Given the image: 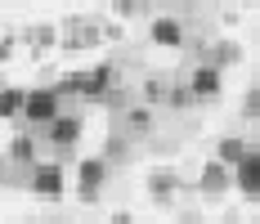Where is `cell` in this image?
Returning a JSON list of instances; mask_svg holds the SVG:
<instances>
[{"instance_id": "9", "label": "cell", "mask_w": 260, "mask_h": 224, "mask_svg": "<svg viewBox=\"0 0 260 224\" xmlns=\"http://www.w3.org/2000/svg\"><path fill=\"white\" fill-rule=\"evenodd\" d=\"M77 31H58V50L77 54V50H94V45H104V27L99 23H72Z\"/></svg>"}, {"instance_id": "8", "label": "cell", "mask_w": 260, "mask_h": 224, "mask_svg": "<svg viewBox=\"0 0 260 224\" xmlns=\"http://www.w3.org/2000/svg\"><path fill=\"white\" fill-rule=\"evenodd\" d=\"M234 188H238L247 202H260V148L247 152V157L234 166Z\"/></svg>"}, {"instance_id": "10", "label": "cell", "mask_w": 260, "mask_h": 224, "mask_svg": "<svg viewBox=\"0 0 260 224\" xmlns=\"http://www.w3.org/2000/svg\"><path fill=\"white\" fill-rule=\"evenodd\" d=\"M18 41L31 50V58H45V54L58 45V27H54V23H31V27H23Z\"/></svg>"}, {"instance_id": "15", "label": "cell", "mask_w": 260, "mask_h": 224, "mask_svg": "<svg viewBox=\"0 0 260 224\" xmlns=\"http://www.w3.org/2000/svg\"><path fill=\"white\" fill-rule=\"evenodd\" d=\"M247 144H242V139H238V135H224V139H220V144H215V157H220V162H224V166H229V171H234L238 162H242V157H247Z\"/></svg>"}, {"instance_id": "3", "label": "cell", "mask_w": 260, "mask_h": 224, "mask_svg": "<svg viewBox=\"0 0 260 224\" xmlns=\"http://www.w3.org/2000/svg\"><path fill=\"white\" fill-rule=\"evenodd\" d=\"M58 99H63V94H58L54 85H36V90H27V99H23V117H18V121L41 125V130H45V125H50L54 117L63 112V108H58Z\"/></svg>"}, {"instance_id": "17", "label": "cell", "mask_w": 260, "mask_h": 224, "mask_svg": "<svg viewBox=\"0 0 260 224\" xmlns=\"http://www.w3.org/2000/svg\"><path fill=\"white\" fill-rule=\"evenodd\" d=\"M193 103H198V94H193L188 85H171V90H166V108H171V112H188Z\"/></svg>"}, {"instance_id": "23", "label": "cell", "mask_w": 260, "mask_h": 224, "mask_svg": "<svg viewBox=\"0 0 260 224\" xmlns=\"http://www.w3.org/2000/svg\"><path fill=\"white\" fill-rule=\"evenodd\" d=\"M161 5H184V0H161Z\"/></svg>"}, {"instance_id": "6", "label": "cell", "mask_w": 260, "mask_h": 224, "mask_svg": "<svg viewBox=\"0 0 260 224\" xmlns=\"http://www.w3.org/2000/svg\"><path fill=\"white\" fill-rule=\"evenodd\" d=\"M229 188H234V171H229L220 157L202 162V175H198V193H202V198H224Z\"/></svg>"}, {"instance_id": "13", "label": "cell", "mask_w": 260, "mask_h": 224, "mask_svg": "<svg viewBox=\"0 0 260 224\" xmlns=\"http://www.w3.org/2000/svg\"><path fill=\"white\" fill-rule=\"evenodd\" d=\"M126 130L135 135V139L153 135V103H130L126 108Z\"/></svg>"}, {"instance_id": "11", "label": "cell", "mask_w": 260, "mask_h": 224, "mask_svg": "<svg viewBox=\"0 0 260 224\" xmlns=\"http://www.w3.org/2000/svg\"><path fill=\"white\" fill-rule=\"evenodd\" d=\"M148 41L161 45V50H180L184 45V23L180 18H153L148 23Z\"/></svg>"}, {"instance_id": "20", "label": "cell", "mask_w": 260, "mask_h": 224, "mask_svg": "<svg viewBox=\"0 0 260 224\" xmlns=\"http://www.w3.org/2000/svg\"><path fill=\"white\" fill-rule=\"evenodd\" d=\"M14 50H18V36H0V63H9Z\"/></svg>"}, {"instance_id": "5", "label": "cell", "mask_w": 260, "mask_h": 224, "mask_svg": "<svg viewBox=\"0 0 260 224\" xmlns=\"http://www.w3.org/2000/svg\"><path fill=\"white\" fill-rule=\"evenodd\" d=\"M45 135H50V144L58 152H72L81 144V135H85V121H81L77 112H58V117L45 125Z\"/></svg>"}, {"instance_id": "18", "label": "cell", "mask_w": 260, "mask_h": 224, "mask_svg": "<svg viewBox=\"0 0 260 224\" xmlns=\"http://www.w3.org/2000/svg\"><path fill=\"white\" fill-rule=\"evenodd\" d=\"M211 63H215V68L242 63V45H238V41H220V45H215V54H211Z\"/></svg>"}, {"instance_id": "1", "label": "cell", "mask_w": 260, "mask_h": 224, "mask_svg": "<svg viewBox=\"0 0 260 224\" xmlns=\"http://www.w3.org/2000/svg\"><path fill=\"white\" fill-rule=\"evenodd\" d=\"M54 90H58V94H77V99H85V103H104L108 94L117 90V63H94V68H85V72H63Z\"/></svg>"}, {"instance_id": "14", "label": "cell", "mask_w": 260, "mask_h": 224, "mask_svg": "<svg viewBox=\"0 0 260 224\" xmlns=\"http://www.w3.org/2000/svg\"><path fill=\"white\" fill-rule=\"evenodd\" d=\"M23 99H27L23 85H0V121H18L23 117Z\"/></svg>"}, {"instance_id": "4", "label": "cell", "mask_w": 260, "mask_h": 224, "mask_svg": "<svg viewBox=\"0 0 260 224\" xmlns=\"http://www.w3.org/2000/svg\"><path fill=\"white\" fill-rule=\"evenodd\" d=\"M104 179H108V157H85L77 166V202L81 206H94L99 202Z\"/></svg>"}, {"instance_id": "12", "label": "cell", "mask_w": 260, "mask_h": 224, "mask_svg": "<svg viewBox=\"0 0 260 224\" xmlns=\"http://www.w3.org/2000/svg\"><path fill=\"white\" fill-rule=\"evenodd\" d=\"M144 188H148V198H153L157 206H171L175 188H180V175H175V171H148Z\"/></svg>"}, {"instance_id": "19", "label": "cell", "mask_w": 260, "mask_h": 224, "mask_svg": "<svg viewBox=\"0 0 260 224\" xmlns=\"http://www.w3.org/2000/svg\"><path fill=\"white\" fill-rule=\"evenodd\" d=\"M166 76H144V85H139V94H144V103H166Z\"/></svg>"}, {"instance_id": "22", "label": "cell", "mask_w": 260, "mask_h": 224, "mask_svg": "<svg viewBox=\"0 0 260 224\" xmlns=\"http://www.w3.org/2000/svg\"><path fill=\"white\" fill-rule=\"evenodd\" d=\"M247 117H260V90H251V94H247Z\"/></svg>"}, {"instance_id": "16", "label": "cell", "mask_w": 260, "mask_h": 224, "mask_svg": "<svg viewBox=\"0 0 260 224\" xmlns=\"http://www.w3.org/2000/svg\"><path fill=\"white\" fill-rule=\"evenodd\" d=\"M9 162H18V166H31V162H36V139L18 130V135L9 139Z\"/></svg>"}, {"instance_id": "21", "label": "cell", "mask_w": 260, "mask_h": 224, "mask_svg": "<svg viewBox=\"0 0 260 224\" xmlns=\"http://www.w3.org/2000/svg\"><path fill=\"white\" fill-rule=\"evenodd\" d=\"M144 5H148V0H112V9H117V14H139Z\"/></svg>"}, {"instance_id": "7", "label": "cell", "mask_w": 260, "mask_h": 224, "mask_svg": "<svg viewBox=\"0 0 260 224\" xmlns=\"http://www.w3.org/2000/svg\"><path fill=\"white\" fill-rule=\"evenodd\" d=\"M188 90L198 94V103L220 99V94H224V76H220V68H215V63H198L193 76H188Z\"/></svg>"}, {"instance_id": "2", "label": "cell", "mask_w": 260, "mask_h": 224, "mask_svg": "<svg viewBox=\"0 0 260 224\" xmlns=\"http://www.w3.org/2000/svg\"><path fill=\"white\" fill-rule=\"evenodd\" d=\"M27 171H31V179H27L31 198H41V202H63V193H68V175H63L58 162H31Z\"/></svg>"}]
</instances>
